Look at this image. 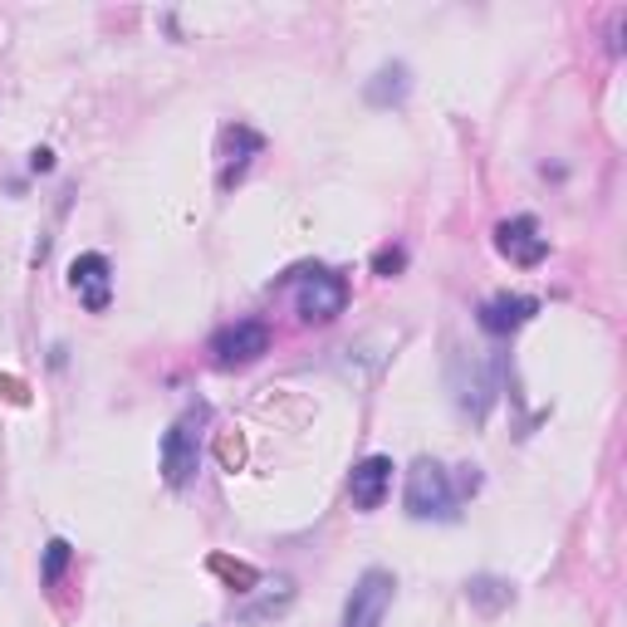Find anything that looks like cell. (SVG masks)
Masks as SVG:
<instances>
[{
	"instance_id": "1",
	"label": "cell",
	"mask_w": 627,
	"mask_h": 627,
	"mask_svg": "<svg viewBox=\"0 0 627 627\" xmlns=\"http://www.w3.org/2000/svg\"><path fill=\"white\" fill-rule=\"evenodd\" d=\"M446 382H451V402H456L460 417L485 421L490 402H495V362L480 358V353L456 348L446 362Z\"/></svg>"
},
{
	"instance_id": "2",
	"label": "cell",
	"mask_w": 627,
	"mask_h": 627,
	"mask_svg": "<svg viewBox=\"0 0 627 627\" xmlns=\"http://www.w3.org/2000/svg\"><path fill=\"white\" fill-rule=\"evenodd\" d=\"M407 515L411 519H451L456 515V490H451V476L441 460L421 456L417 466L407 470Z\"/></svg>"
},
{
	"instance_id": "3",
	"label": "cell",
	"mask_w": 627,
	"mask_h": 627,
	"mask_svg": "<svg viewBox=\"0 0 627 627\" xmlns=\"http://www.w3.org/2000/svg\"><path fill=\"white\" fill-rule=\"evenodd\" d=\"M196 466H201V421L182 417V421H172L162 437V480L172 490H182V485H192Z\"/></svg>"
},
{
	"instance_id": "4",
	"label": "cell",
	"mask_w": 627,
	"mask_h": 627,
	"mask_svg": "<svg viewBox=\"0 0 627 627\" xmlns=\"http://www.w3.org/2000/svg\"><path fill=\"white\" fill-rule=\"evenodd\" d=\"M392 593H397V578L388 568H368V574L353 583L348 603H343V627H382L392 607Z\"/></svg>"
},
{
	"instance_id": "5",
	"label": "cell",
	"mask_w": 627,
	"mask_h": 627,
	"mask_svg": "<svg viewBox=\"0 0 627 627\" xmlns=\"http://www.w3.org/2000/svg\"><path fill=\"white\" fill-rule=\"evenodd\" d=\"M348 309V284H343V274L333 270H309L299 284V314L309 323H329L339 319V314Z\"/></svg>"
},
{
	"instance_id": "6",
	"label": "cell",
	"mask_w": 627,
	"mask_h": 627,
	"mask_svg": "<svg viewBox=\"0 0 627 627\" xmlns=\"http://www.w3.org/2000/svg\"><path fill=\"white\" fill-rule=\"evenodd\" d=\"M69 284H74L78 304H84L88 314H103L108 304H113V270H108V260L98 250L78 255V260L69 265Z\"/></svg>"
},
{
	"instance_id": "7",
	"label": "cell",
	"mask_w": 627,
	"mask_h": 627,
	"mask_svg": "<svg viewBox=\"0 0 627 627\" xmlns=\"http://www.w3.org/2000/svg\"><path fill=\"white\" fill-rule=\"evenodd\" d=\"M211 353H216V362H225V368H231V362H255L260 353H270V329H265L260 319H241V323L216 333Z\"/></svg>"
},
{
	"instance_id": "8",
	"label": "cell",
	"mask_w": 627,
	"mask_h": 627,
	"mask_svg": "<svg viewBox=\"0 0 627 627\" xmlns=\"http://www.w3.org/2000/svg\"><path fill=\"white\" fill-rule=\"evenodd\" d=\"M388 485H392V460L388 456H368V460H358L353 466V476H348V495H353V505L368 515V509H378L382 500H388Z\"/></svg>"
},
{
	"instance_id": "9",
	"label": "cell",
	"mask_w": 627,
	"mask_h": 627,
	"mask_svg": "<svg viewBox=\"0 0 627 627\" xmlns=\"http://www.w3.org/2000/svg\"><path fill=\"white\" fill-rule=\"evenodd\" d=\"M495 235H500V250H505L515 265H539V260L549 255V241L539 235V225L529 221V216H515V221H505Z\"/></svg>"
},
{
	"instance_id": "10",
	"label": "cell",
	"mask_w": 627,
	"mask_h": 627,
	"mask_svg": "<svg viewBox=\"0 0 627 627\" xmlns=\"http://www.w3.org/2000/svg\"><path fill=\"white\" fill-rule=\"evenodd\" d=\"M534 309H539V304H534V299H525V294H495V299L480 304L476 319H480V329L495 333V339H500V333H515L519 323H525Z\"/></svg>"
},
{
	"instance_id": "11",
	"label": "cell",
	"mask_w": 627,
	"mask_h": 627,
	"mask_svg": "<svg viewBox=\"0 0 627 627\" xmlns=\"http://www.w3.org/2000/svg\"><path fill=\"white\" fill-rule=\"evenodd\" d=\"M466 598H470V607H476V613L495 617V613H505V607L515 603V588H509L505 578H495V574H476L466 583Z\"/></svg>"
},
{
	"instance_id": "12",
	"label": "cell",
	"mask_w": 627,
	"mask_h": 627,
	"mask_svg": "<svg viewBox=\"0 0 627 627\" xmlns=\"http://www.w3.org/2000/svg\"><path fill=\"white\" fill-rule=\"evenodd\" d=\"M407 88H411V69L392 59V64H382L378 74H372V84L362 88V94H368V103L388 108V103H402V98H407Z\"/></svg>"
},
{
	"instance_id": "13",
	"label": "cell",
	"mask_w": 627,
	"mask_h": 627,
	"mask_svg": "<svg viewBox=\"0 0 627 627\" xmlns=\"http://www.w3.org/2000/svg\"><path fill=\"white\" fill-rule=\"evenodd\" d=\"M294 603V583H290V578H280V593H270V598H265V603H255V607H245V623H260V617H274V613H284V607H290Z\"/></svg>"
},
{
	"instance_id": "14",
	"label": "cell",
	"mask_w": 627,
	"mask_h": 627,
	"mask_svg": "<svg viewBox=\"0 0 627 627\" xmlns=\"http://www.w3.org/2000/svg\"><path fill=\"white\" fill-rule=\"evenodd\" d=\"M69 554H74V549H69L64 539H49V549H45V568H39V578H45V583H59V574L69 568Z\"/></svg>"
},
{
	"instance_id": "15",
	"label": "cell",
	"mask_w": 627,
	"mask_h": 627,
	"mask_svg": "<svg viewBox=\"0 0 627 627\" xmlns=\"http://www.w3.org/2000/svg\"><path fill=\"white\" fill-rule=\"evenodd\" d=\"M211 568H216V574H231V578H241V583H255V568L231 564V558H211Z\"/></svg>"
},
{
	"instance_id": "16",
	"label": "cell",
	"mask_w": 627,
	"mask_h": 627,
	"mask_svg": "<svg viewBox=\"0 0 627 627\" xmlns=\"http://www.w3.org/2000/svg\"><path fill=\"white\" fill-rule=\"evenodd\" d=\"M372 270H378V274H392V270H402V250H382L378 260H372Z\"/></svg>"
},
{
	"instance_id": "17",
	"label": "cell",
	"mask_w": 627,
	"mask_h": 627,
	"mask_svg": "<svg viewBox=\"0 0 627 627\" xmlns=\"http://www.w3.org/2000/svg\"><path fill=\"white\" fill-rule=\"evenodd\" d=\"M49 167H54V152H49V147H35V152H29V172H49Z\"/></svg>"
}]
</instances>
